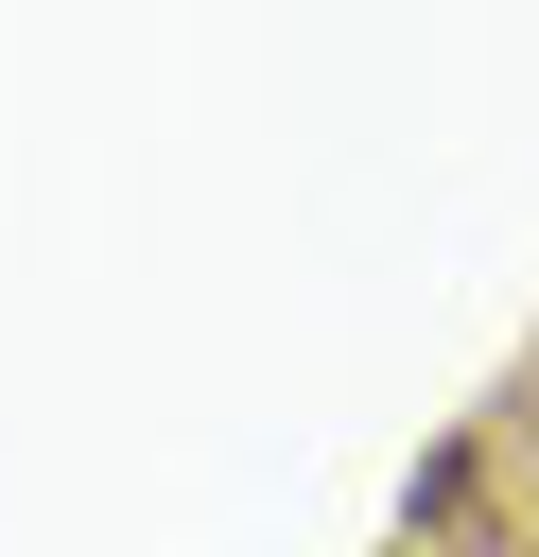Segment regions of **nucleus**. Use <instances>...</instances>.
Masks as SVG:
<instances>
[{
	"mask_svg": "<svg viewBox=\"0 0 539 557\" xmlns=\"http://www.w3.org/2000/svg\"><path fill=\"white\" fill-rule=\"evenodd\" d=\"M469 522H487V435H452L417 487H400V540H435V557H469Z\"/></svg>",
	"mask_w": 539,
	"mask_h": 557,
	"instance_id": "f257e3e1",
	"label": "nucleus"
}]
</instances>
